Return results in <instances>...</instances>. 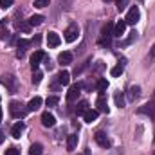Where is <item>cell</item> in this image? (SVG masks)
Listing matches in <instances>:
<instances>
[{"label":"cell","mask_w":155,"mask_h":155,"mask_svg":"<svg viewBox=\"0 0 155 155\" xmlns=\"http://www.w3.org/2000/svg\"><path fill=\"white\" fill-rule=\"evenodd\" d=\"M139 94H141V87H130V92H128V99L130 101H135L137 97H139Z\"/></svg>","instance_id":"cell-18"},{"label":"cell","mask_w":155,"mask_h":155,"mask_svg":"<svg viewBox=\"0 0 155 155\" xmlns=\"http://www.w3.org/2000/svg\"><path fill=\"white\" fill-rule=\"evenodd\" d=\"M87 110H88V103H87V101H79L78 107H76V114L78 116H83Z\"/></svg>","instance_id":"cell-21"},{"label":"cell","mask_w":155,"mask_h":155,"mask_svg":"<svg viewBox=\"0 0 155 155\" xmlns=\"http://www.w3.org/2000/svg\"><path fill=\"white\" fill-rule=\"evenodd\" d=\"M47 43H49V47H58L61 43V38L58 36V33H49L47 35Z\"/></svg>","instance_id":"cell-15"},{"label":"cell","mask_w":155,"mask_h":155,"mask_svg":"<svg viewBox=\"0 0 155 155\" xmlns=\"http://www.w3.org/2000/svg\"><path fill=\"white\" fill-rule=\"evenodd\" d=\"M41 78H43V74H41L40 71H33V83L38 85L40 81H41Z\"/></svg>","instance_id":"cell-29"},{"label":"cell","mask_w":155,"mask_h":155,"mask_svg":"<svg viewBox=\"0 0 155 155\" xmlns=\"http://www.w3.org/2000/svg\"><path fill=\"white\" fill-rule=\"evenodd\" d=\"M56 78H58V83H60V85H69V83H71V74H69L67 71H61Z\"/></svg>","instance_id":"cell-17"},{"label":"cell","mask_w":155,"mask_h":155,"mask_svg":"<svg viewBox=\"0 0 155 155\" xmlns=\"http://www.w3.org/2000/svg\"><path fill=\"white\" fill-rule=\"evenodd\" d=\"M99 116V112L97 110H94V108H88L85 114H83V119H85V123H94L96 119Z\"/></svg>","instance_id":"cell-16"},{"label":"cell","mask_w":155,"mask_h":155,"mask_svg":"<svg viewBox=\"0 0 155 155\" xmlns=\"http://www.w3.org/2000/svg\"><path fill=\"white\" fill-rule=\"evenodd\" d=\"M41 153H43V146L38 144V143H36V144H33V146L29 148V155H41Z\"/></svg>","instance_id":"cell-24"},{"label":"cell","mask_w":155,"mask_h":155,"mask_svg":"<svg viewBox=\"0 0 155 155\" xmlns=\"http://www.w3.org/2000/svg\"><path fill=\"white\" fill-rule=\"evenodd\" d=\"M25 130V124L22 123V121H18V123H15L13 124V128H11V135L15 137V139H18L20 135H22V132Z\"/></svg>","instance_id":"cell-11"},{"label":"cell","mask_w":155,"mask_h":155,"mask_svg":"<svg viewBox=\"0 0 155 155\" xmlns=\"http://www.w3.org/2000/svg\"><path fill=\"white\" fill-rule=\"evenodd\" d=\"M152 103H153V107H155V94H153V99H152Z\"/></svg>","instance_id":"cell-37"},{"label":"cell","mask_w":155,"mask_h":155,"mask_svg":"<svg viewBox=\"0 0 155 155\" xmlns=\"http://www.w3.org/2000/svg\"><path fill=\"white\" fill-rule=\"evenodd\" d=\"M150 56H152V60L155 58V43H153V47H152V54H150Z\"/></svg>","instance_id":"cell-34"},{"label":"cell","mask_w":155,"mask_h":155,"mask_svg":"<svg viewBox=\"0 0 155 155\" xmlns=\"http://www.w3.org/2000/svg\"><path fill=\"white\" fill-rule=\"evenodd\" d=\"M76 146H78V135L76 134H71L69 139H67V148H69V150H74Z\"/></svg>","instance_id":"cell-20"},{"label":"cell","mask_w":155,"mask_h":155,"mask_svg":"<svg viewBox=\"0 0 155 155\" xmlns=\"http://www.w3.org/2000/svg\"><path fill=\"white\" fill-rule=\"evenodd\" d=\"M2 143H4V132L0 130V144H2Z\"/></svg>","instance_id":"cell-35"},{"label":"cell","mask_w":155,"mask_h":155,"mask_svg":"<svg viewBox=\"0 0 155 155\" xmlns=\"http://www.w3.org/2000/svg\"><path fill=\"white\" fill-rule=\"evenodd\" d=\"M41 60H45V52L43 51H36L31 56V67H33V71H38V65H40Z\"/></svg>","instance_id":"cell-9"},{"label":"cell","mask_w":155,"mask_h":155,"mask_svg":"<svg viewBox=\"0 0 155 155\" xmlns=\"http://www.w3.org/2000/svg\"><path fill=\"white\" fill-rule=\"evenodd\" d=\"M4 85L7 87V90H9V94H15L16 92V88H18V83H16V78L15 76H4Z\"/></svg>","instance_id":"cell-6"},{"label":"cell","mask_w":155,"mask_h":155,"mask_svg":"<svg viewBox=\"0 0 155 155\" xmlns=\"http://www.w3.org/2000/svg\"><path fill=\"white\" fill-rule=\"evenodd\" d=\"M9 114L13 117H16V119H22V117L27 114V107L22 105L20 101H11L9 103Z\"/></svg>","instance_id":"cell-1"},{"label":"cell","mask_w":155,"mask_h":155,"mask_svg":"<svg viewBox=\"0 0 155 155\" xmlns=\"http://www.w3.org/2000/svg\"><path fill=\"white\" fill-rule=\"evenodd\" d=\"M58 101H60V99H58L56 96H51V97H47V99H45V105H47V107H56V105H58Z\"/></svg>","instance_id":"cell-27"},{"label":"cell","mask_w":155,"mask_h":155,"mask_svg":"<svg viewBox=\"0 0 155 155\" xmlns=\"http://www.w3.org/2000/svg\"><path fill=\"white\" fill-rule=\"evenodd\" d=\"M105 2H110V0H105Z\"/></svg>","instance_id":"cell-38"},{"label":"cell","mask_w":155,"mask_h":155,"mask_svg":"<svg viewBox=\"0 0 155 155\" xmlns=\"http://www.w3.org/2000/svg\"><path fill=\"white\" fill-rule=\"evenodd\" d=\"M117 4V9L119 11H124V7H126V0H116Z\"/></svg>","instance_id":"cell-32"},{"label":"cell","mask_w":155,"mask_h":155,"mask_svg":"<svg viewBox=\"0 0 155 155\" xmlns=\"http://www.w3.org/2000/svg\"><path fill=\"white\" fill-rule=\"evenodd\" d=\"M139 16H141V13H139V7H137V5L130 7V11H128V13H126V16H124V22H126V25H135V24L139 22Z\"/></svg>","instance_id":"cell-2"},{"label":"cell","mask_w":155,"mask_h":155,"mask_svg":"<svg viewBox=\"0 0 155 155\" xmlns=\"http://www.w3.org/2000/svg\"><path fill=\"white\" fill-rule=\"evenodd\" d=\"M139 114H146V116H150L155 121V107H153V103H146L144 107H141V108H139Z\"/></svg>","instance_id":"cell-13"},{"label":"cell","mask_w":155,"mask_h":155,"mask_svg":"<svg viewBox=\"0 0 155 155\" xmlns=\"http://www.w3.org/2000/svg\"><path fill=\"white\" fill-rule=\"evenodd\" d=\"M13 2H15V0H0V7H2V9H7V7L13 5Z\"/></svg>","instance_id":"cell-31"},{"label":"cell","mask_w":155,"mask_h":155,"mask_svg":"<svg viewBox=\"0 0 155 155\" xmlns=\"http://www.w3.org/2000/svg\"><path fill=\"white\" fill-rule=\"evenodd\" d=\"M41 124H43L45 128H52V126L56 124V117L52 116L51 112H43V114H41Z\"/></svg>","instance_id":"cell-8"},{"label":"cell","mask_w":155,"mask_h":155,"mask_svg":"<svg viewBox=\"0 0 155 155\" xmlns=\"http://www.w3.org/2000/svg\"><path fill=\"white\" fill-rule=\"evenodd\" d=\"M124 31H126V22L124 20H119L116 25H114V36L116 38H121L124 35Z\"/></svg>","instance_id":"cell-12"},{"label":"cell","mask_w":155,"mask_h":155,"mask_svg":"<svg viewBox=\"0 0 155 155\" xmlns=\"http://www.w3.org/2000/svg\"><path fill=\"white\" fill-rule=\"evenodd\" d=\"M16 27H18L20 31H24V33H29V31H31V24H29V22H22V20H20V22H16Z\"/></svg>","instance_id":"cell-26"},{"label":"cell","mask_w":155,"mask_h":155,"mask_svg":"<svg viewBox=\"0 0 155 155\" xmlns=\"http://www.w3.org/2000/svg\"><path fill=\"white\" fill-rule=\"evenodd\" d=\"M5 155H20V150H18V148H15V146H13V148H9V150H7V152H5Z\"/></svg>","instance_id":"cell-33"},{"label":"cell","mask_w":155,"mask_h":155,"mask_svg":"<svg viewBox=\"0 0 155 155\" xmlns=\"http://www.w3.org/2000/svg\"><path fill=\"white\" fill-rule=\"evenodd\" d=\"M41 103H43V101H41V97H38V96H36V97H33V99L27 103V112H36L40 107H41Z\"/></svg>","instance_id":"cell-14"},{"label":"cell","mask_w":155,"mask_h":155,"mask_svg":"<svg viewBox=\"0 0 155 155\" xmlns=\"http://www.w3.org/2000/svg\"><path fill=\"white\" fill-rule=\"evenodd\" d=\"M123 72H124V65H123V63H117L116 67H112V71H110V74H112L114 78L121 76Z\"/></svg>","instance_id":"cell-22"},{"label":"cell","mask_w":155,"mask_h":155,"mask_svg":"<svg viewBox=\"0 0 155 155\" xmlns=\"http://www.w3.org/2000/svg\"><path fill=\"white\" fill-rule=\"evenodd\" d=\"M96 110L97 112H103V114H108L110 112V108H108V103H107V97L103 96V94H99V97H97V101H96Z\"/></svg>","instance_id":"cell-7"},{"label":"cell","mask_w":155,"mask_h":155,"mask_svg":"<svg viewBox=\"0 0 155 155\" xmlns=\"http://www.w3.org/2000/svg\"><path fill=\"white\" fill-rule=\"evenodd\" d=\"M51 4V0H35V7H38V9H41V7H47Z\"/></svg>","instance_id":"cell-28"},{"label":"cell","mask_w":155,"mask_h":155,"mask_svg":"<svg viewBox=\"0 0 155 155\" xmlns=\"http://www.w3.org/2000/svg\"><path fill=\"white\" fill-rule=\"evenodd\" d=\"M114 101H116V107H119V108L124 107V96H123V92H116Z\"/></svg>","instance_id":"cell-25"},{"label":"cell","mask_w":155,"mask_h":155,"mask_svg":"<svg viewBox=\"0 0 155 155\" xmlns=\"http://www.w3.org/2000/svg\"><path fill=\"white\" fill-rule=\"evenodd\" d=\"M29 45H31V41H29V40H24V38L18 40V49H27Z\"/></svg>","instance_id":"cell-30"},{"label":"cell","mask_w":155,"mask_h":155,"mask_svg":"<svg viewBox=\"0 0 155 155\" xmlns=\"http://www.w3.org/2000/svg\"><path fill=\"white\" fill-rule=\"evenodd\" d=\"M94 139H96V143H97L101 148H110V139H108V135H107L105 132H97V134L94 135Z\"/></svg>","instance_id":"cell-5"},{"label":"cell","mask_w":155,"mask_h":155,"mask_svg":"<svg viewBox=\"0 0 155 155\" xmlns=\"http://www.w3.org/2000/svg\"><path fill=\"white\" fill-rule=\"evenodd\" d=\"M96 88H97V92H99V94H103V92H105V90L108 88V81L101 78V79L97 81V85H96Z\"/></svg>","instance_id":"cell-23"},{"label":"cell","mask_w":155,"mask_h":155,"mask_svg":"<svg viewBox=\"0 0 155 155\" xmlns=\"http://www.w3.org/2000/svg\"><path fill=\"white\" fill-rule=\"evenodd\" d=\"M0 123H2V108H0Z\"/></svg>","instance_id":"cell-36"},{"label":"cell","mask_w":155,"mask_h":155,"mask_svg":"<svg viewBox=\"0 0 155 155\" xmlns=\"http://www.w3.org/2000/svg\"><path fill=\"white\" fill-rule=\"evenodd\" d=\"M43 20H45V18H43L41 15H35V16H31L27 22L31 24V27H35V25H41V24H43Z\"/></svg>","instance_id":"cell-19"},{"label":"cell","mask_w":155,"mask_h":155,"mask_svg":"<svg viewBox=\"0 0 155 155\" xmlns=\"http://www.w3.org/2000/svg\"><path fill=\"white\" fill-rule=\"evenodd\" d=\"M153 155H155V153H153Z\"/></svg>","instance_id":"cell-39"},{"label":"cell","mask_w":155,"mask_h":155,"mask_svg":"<svg viewBox=\"0 0 155 155\" xmlns=\"http://www.w3.org/2000/svg\"><path fill=\"white\" fill-rule=\"evenodd\" d=\"M58 61H60V65H61V67H65V65H71V63H72V54H71L69 51H65V52H60V56H58Z\"/></svg>","instance_id":"cell-10"},{"label":"cell","mask_w":155,"mask_h":155,"mask_svg":"<svg viewBox=\"0 0 155 155\" xmlns=\"http://www.w3.org/2000/svg\"><path fill=\"white\" fill-rule=\"evenodd\" d=\"M63 35H65V40L67 41H76L78 36H79V29H78V25H69Z\"/></svg>","instance_id":"cell-4"},{"label":"cell","mask_w":155,"mask_h":155,"mask_svg":"<svg viewBox=\"0 0 155 155\" xmlns=\"http://www.w3.org/2000/svg\"><path fill=\"white\" fill-rule=\"evenodd\" d=\"M81 88H83L81 83H76V85H72V87L69 88V92H67V101H69V103H74V101H76L78 96L81 94Z\"/></svg>","instance_id":"cell-3"}]
</instances>
